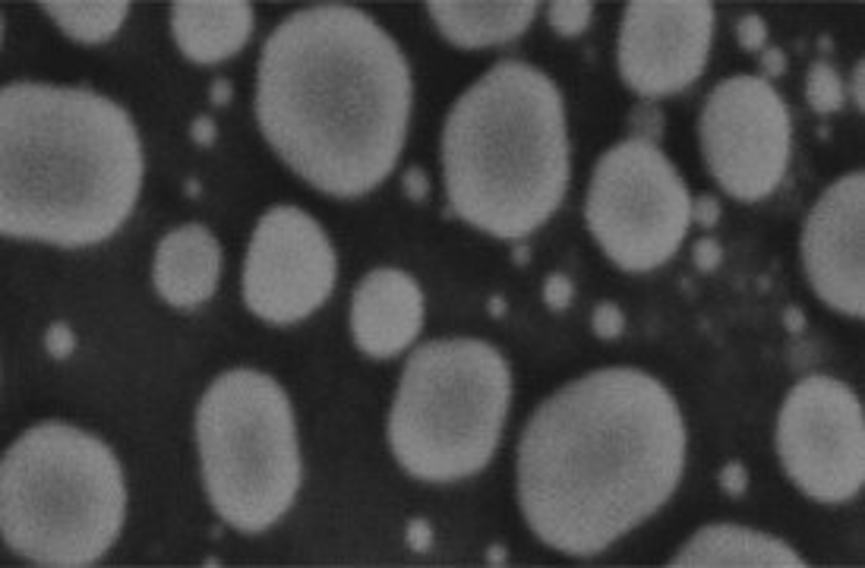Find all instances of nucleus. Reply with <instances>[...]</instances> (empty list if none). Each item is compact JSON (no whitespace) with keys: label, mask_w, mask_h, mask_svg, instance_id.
<instances>
[{"label":"nucleus","mask_w":865,"mask_h":568,"mask_svg":"<svg viewBox=\"0 0 865 568\" xmlns=\"http://www.w3.org/2000/svg\"><path fill=\"white\" fill-rule=\"evenodd\" d=\"M686 471V420L651 372L610 367L550 395L518 442V505L547 547L598 556L647 522Z\"/></svg>","instance_id":"1"},{"label":"nucleus","mask_w":865,"mask_h":568,"mask_svg":"<svg viewBox=\"0 0 865 568\" xmlns=\"http://www.w3.org/2000/svg\"><path fill=\"white\" fill-rule=\"evenodd\" d=\"M256 120L278 158L316 190L363 197L395 171L408 139V57L357 7L297 10L263 44Z\"/></svg>","instance_id":"2"},{"label":"nucleus","mask_w":865,"mask_h":568,"mask_svg":"<svg viewBox=\"0 0 865 568\" xmlns=\"http://www.w3.org/2000/svg\"><path fill=\"white\" fill-rule=\"evenodd\" d=\"M143 146L117 102L76 86L10 83L0 92V231L92 246L130 219Z\"/></svg>","instance_id":"3"},{"label":"nucleus","mask_w":865,"mask_h":568,"mask_svg":"<svg viewBox=\"0 0 865 568\" xmlns=\"http://www.w3.org/2000/svg\"><path fill=\"white\" fill-rule=\"evenodd\" d=\"M443 171L452 215L503 241L534 234L569 187L559 86L525 61L489 66L445 117Z\"/></svg>","instance_id":"4"},{"label":"nucleus","mask_w":865,"mask_h":568,"mask_svg":"<svg viewBox=\"0 0 865 568\" xmlns=\"http://www.w3.org/2000/svg\"><path fill=\"white\" fill-rule=\"evenodd\" d=\"M124 515V471L112 449L86 430L39 423L3 455V540L35 566L98 562L120 537Z\"/></svg>","instance_id":"5"},{"label":"nucleus","mask_w":865,"mask_h":568,"mask_svg":"<svg viewBox=\"0 0 865 568\" xmlns=\"http://www.w3.org/2000/svg\"><path fill=\"white\" fill-rule=\"evenodd\" d=\"M511 376L499 350L477 338H440L411 354L389 414V445L418 481L481 474L509 414Z\"/></svg>","instance_id":"6"},{"label":"nucleus","mask_w":865,"mask_h":568,"mask_svg":"<svg viewBox=\"0 0 865 568\" xmlns=\"http://www.w3.org/2000/svg\"><path fill=\"white\" fill-rule=\"evenodd\" d=\"M202 483L224 525L263 534L288 512L300 477L297 423L285 389L260 370L222 372L197 411Z\"/></svg>","instance_id":"7"},{"label":"nucleus","mask_w":865,"mask_h":568,"mask_svg":"<svg viewBox=\"0 0 865 568\" xmlns=\"http://www.w3.org/2000/svg\"><path fill=\"white\" fill-rule=\"evenodd\" d=\"M584 221L610 263L622 272H651L686 241L692 197L657 143L629 136L600 155Z\"/></svg>","instance_id":"8"},{"label":"nucleus","mask_w":865,"mask_h":568,"mask_svg":"<svg viewBox=\"0 0 865 568\" xmlns=\"http://www.w3.org/2000/svg\"><path fill=\"white\" fill-rule=\"evenodd\" d=\"M777 455L809 499H853L865 481L863 401L841 379H799L777 417Z\"/></svg>","instance_id":"9"},{"label":"nucleus","mask_w":865,"mask_h":568,"mask_svg":"<svg viewBox=\"0 0 865 568\" xmlns=\"http://www.w3.org/2000/svg\"><path fill=\"white\" fill-rule=\"evenodd\" d=\"M698 133L708 171L739 202L771 197L790 168V111L761 76L742 73L710 88Z\"/></svg>","instance_id":"10"},{"label":"nucleus","mask_w":865,"mask_h":568,"mask_svg":"<svg viewBox=\"0 0 865 568\" xmlns=\"http://www.w3.org/2000/svg\"><path fill=\"white\" fill-rule=\"evenodd\" d=\"M338 260L326 231L297 206H275L260 219L244 263V301L272 326L307 319L329 301Z\"/></svg>","instance_id":"11"},{"label":"nucleus","mask_w":865,"mask_h":568,"mask_svg":"<svg viewBox=\"0 0 865 568\" xmlns=\"http://www.w3.org/2000/svg\"><path fill=\"white\" fill-rule=\"evenodd\" d=\"M714 7L705 0H635L620 25V76L642 98L688 88L708 64Z\"/></svg>","instance_id":"12"},{"label":"nucleus","mask_w":865,"mask_h":568,"mask_svg":"<svg viewBox=\"0 0 865 568\" xmlns=\"http://www.w3.org/2000/svg\"><path fill=\"white\" fill-rule=\"evenodd\" d=\"M865 177L850 171L815 202L802 231L805 275L824 304L865 316Z\"/></svg>","instance_id":"13"},{"label":"nucleus","mask_w":865,"mask_h":568,"mask_svg":"<svg viewBox=\"0 0 865 568\" xmlns=\"http://www.w3.org/2000/svg\"><path fill=\"white\" fill-rule=\"evenodd\" d=\"M423 326L421 284L401 269H373L351 297V335L367 357H395Z\"/></svg>","instance_id":"14"},{"label":"nucleus","mask_w":865,"mask_h":568,"mask_svg":"<svg viewBox=\"0 0 865 568\" xmlns=\"http://www.w3.org/2000/svg\"><path fill=\"white\" fill-rule=\"evenodd\" d=\"M222 278V246L202 224H180L156 246L152 282L158 297L178 309L205 304Z\"/></svg>","instance_id":"15"},{"label":"nucleus","mask_w":865,"mask_h":568,"mask_svg":"<svg viewBox=\"0 0 865 568\" xmlns=\"http://www.w3.org/2000/svg\"><path fill=\"white\" fill-rule=\"evenodd\" d=\"M171 32L180 54L193 64H222L234 57L253 32V7L244 0H178Z\"/></svg>","instance_id":"16"},{"label":"nucleus","mask_w":865,"mask_h":568,"mask_svg":"<svg viewBox=\"0 0 865 568\" xmlns=\"http://www.w3.org/2000/svg\"><path fill=\"white\" fill-rule=\"evenodd\" d=\"M673 568H802V556L771 534L739 525L702 527L686 547L673 556Z\"/></svg>","instance_id":"17"},{"label":"nucleus","mask_w":865,"mask_h":568,"mask_svg":"<svg viewBox=\"0 0 865 568\" xmlns=\"http://www.w3.org/2000/svg\"><path fill=\"white\" fill-rule=\"evenodd\" d=\"M445 42L458 48H489L518 39L537 17L534 0H503V3H465V0H433L426 3Z\"/></svg>","instance_id":"18"},{"label":"nucleus","mask_w":865,"mask_h":568,"mask_svg":"<svg viewBox=\"0 0 865 568\" xmlns=\"http://www.w3.org/2000/svg\"><path fill=\"white\" fill-rule=\"evenodd\" d=\"M45 7V13L67 32L73 42L80 44H102L117 35V29L124 25L130 3L127 0H98V3H70V0H45L39 3Z\"/></svg>","instance_id":"19"},{"label":"nucleus","mask_w":865,"mask_h":568,"mask_svg":"<svg viewBox=\"0 0 865 568\" xmlns=\"http://www.w3.org/2000/svg\"><path fill=\"white\" fill-rule=\"evenodd\" d=\"M805 98L819 114H834L846 105V83L841 80L837 66L827 61H815L805 76Z\"/></svg>","instance_id":"20"},{"label":"nucleus","mask_w":865,"mask_h":568,"mask_svg":"<svg viewBox=\"0 0 865 568\" xmlns=\"http://www.w3.org/2000/svg\"><path fill=\"white\" fill-rule=\"evenodd\" d=\"M594 17V3L588 0H556L550 3V25L562 39H576L581 35Z\"/></svg>","instance_id":"21"},{"label":"nucleus","mask_w":865,"mask_h":568,"mask_svg":"<svg viewBox=\"0 0 865 568\" xmlns=\"http://www.w3.org/2000/svg\"><path fill=\"white\" fill-rule=\"evenodd\" d=\"M629 127H632V136L635 139H647V143H654L661 130H664V114L661 108H654V105H639V108L632 111V117H629Z\"/></svg>","instance_id":"22"},{"label":"nucleus","mask_w":865,"mask_h":568,"mask_svg":"<svg viewBox=\"0 0 865 568\" xmlns=\"http://www.w3.org/2000/svg\"><path fill=\"white\" fill-rule=\"evenodd\" d=\"M591 328L594 335L603 338V341H613L620 338L622 328H625V316L616 304H598L594 306V316H591Z\"/></svg>","instance_id":"23"},{"label":"nucleus","mask_w":865,"mask_h":568,"mask_svg":"<svg viewBox=\"0 0 865 568\" xmlns=\"http://www.w3.org/2000/svg\"><path fill=\"white\" fill-rule=\"evenodd\" d=\"M736 39H739V44L746 51H761L764 42H768V22L761 20V17H755V13L742 17V20L736 22Z\"/></svg>","instance_id":"24"},{"label":"nucleus","mask_w":865,"mask_h":568,"mask_svg":"<svg viewBox=\"0 0 865 568\" xmlns=\"http://www.w3.org/2000/svg\"><path fill=\"white\" fill-rule=\"evenodd\" d=\"M572 297H576V287H572V282H569L566 275H559V272L547 275V282H544V301H547L550 309H556V313L569 309Z\"/></svg>","instance_id":"25"},{"label":"nucleus","mask_w":865,"mask_h":568,"mask_svg":"<svg viewBox=\"0 0 865 568\" xmlns=\"http://www.w3.org/2000/svg\"><path fill=\"white\" fill-rule=\"evenodd\" d=\"M45 350L54 357V360H67L70 354L76 350V335H73V328H70L67 323H54L45 335Z\"/></svg>","instance_id":"26"},{"label":"nucleus","mask_w":865,"mask_h":568,"mask_svg":"<svg viewBox=\"0 0 865 568\" xmlns=\"http://www.w3.org/2000/svg\"><path fill=\"white\" fill-rule=\"evenodd\" d=\"M720 490H724L727 496H732V499L746 496V490H749V471H746L742 461L724 464V471H720Z\"/></svg>","instance_id":"27"},{"label":"nucleus","mask_w":865,"mask_h":568,"mask_svg":"<svg viewBox=\"0 0 865 568\" xmlns=\"http://www.w3.org/2000/svg\"><path fill=\"white\" fill-rule=\"evenodd\" d=\"M692 260H695V265L702 272H714L720 265V260H724V250H720V243L714 241V238H698V241L692 243Z\"/></svg>","instance_id":"28"},{"label":"nucleus","mask_w":865,"mask_h":568,"mask_svg":"<svg viewBox=\"0 0 865 568\" xmlns=\"http://www.w3.org/2000/svg\"><path fill=\"white\" fill-rule=\"evenodd\" d=\"M404 540L414 553H430L433 549V525L426 518H414L408 522V530H404Z\"/></svg>","instance_id":"29"},{"label":"nucleus","mask_w":865,"mask_h":568,"mask_svg":"<svg viewBox=\"0 0 865 568\" xmlns=\"http://www.w3.org/2000/svg\"><path fill=\"white\" fill-rule=\"evenodd\" d=\"M692 221L695 224H702V228H714L717 221H720V202L714 197H698L692 199Z\"/></svg>","instance_id":"30"},{"label":"nucleus","mask_w":865,"mask_h":568,"mask_svg":"<svg viewBox=\"0 0 865 568\" xmlns=\"http://www.w3.org/2000/svg\"><path fill=\"white\" fill-rule=\"evenodd\" d=\"M758 64H761V80L771 83V80H780L787 73V54L780 48H768V51H761Z\"/></svg>","instance_id":"31"},{"label":"nucleus","mask_w":865,"mask_h":568,"mask_svg":"<svg viewBox=\"0 0 865 568\" xmlns=\"http://www.w3.org/2000/svg\"><path fill=\"white\" fill-rule=\"evenodd\" d=\"M404 197L411 202H426L430 197V180H426V171L423 168H408L404 175Z\"/></svg>","instance_id":"32"},{"label":"nucleus","mask_w":865,"mask_h":568,"mask_svg":"<svg viewBox=\"0 0 865 568\" xmlns=\"http://www.w3.org/2000/svg\"><path fill=\"white\" fill-rule=\"evenodd\" d=\"M190 136H193L197 146H212V143H215V120L200 114V117L193 120V127H190Z\"/></svg>","instance_id":"33"},{"label":"nucleus","mask_w":865,"mask_h":568,"mask_svg":"<svg viewBox=\"0 0 865 568\" xmlns=\"http://www.w3.org/2000/svg\"><path fill=\"white\" fill-rule=\"evenodd\" d=\"M209 98H212L215 108H224V105L231 102V83H228V80H215V83H212V92H209Z\"/></svg>","instance_id":"34"},{"label":"nucleus","mask_w":865,"mask_h":568,"mask_svg":"<svg viewBox=\"0 0 865 568\" xmlns=\"http://www.w3.org/2000/svg\"><path fill=\"white\" fill-rule=\"evenodd\" d=\"M865 66L863 64H856V70H853V98H856V105L863 108L865 105Z\"/></svg>","instance_id":"35"},{"label":"nucleus","mask_w":865,"mask_h":568,"mask_svg":"<svg viewBox=\"0 0 865 568\" xmlns=\"http://www.w3.org/2000/svg\"><path fill=\"white\" fill-rule=\"evenodd\" d=\"M783 323H787V328H790V332H797V335H802V328H805V319H802V309H797V306H790V309H787V316H783Z\"/></svg>","instance_id":"36"},{"label":"nucleus","mask_w":865,"mask_h":568,"mask_svg":"<svg viewBox=\"0 0 865 568\" xmlns=\"http://www.w3.org/2000/svg\"><path fill=\"white\" fill-rule=\"evenodd\" d=\"M487 562H489V566H506V562H509V549H506V547H489L487 549Z\"/></svg>","instance_id":"37"},{"label":"nucleus","mask_w":865,"mask_h":568,"mask_svg":"<svg viewBox=\"0 0 865 568\" xmlns=\"http://www.w3.org/2000/svg\"><path fill=\"white\" fill-rule=\"evenodd\" d=\"M528 256H531V250L521 243V246H515V265H525L528 263Z\"/></svg>","instance_id":"38"},{"label":"nucleus","mask_w":865,"mask_h":568,"mask_svg":"<svg viewBox=\"0 0 865 568\" xmlns=\"http://www.w3.org/2000/svg\"><path fill=\"white\" fill-rule=\"evenodd\" d=\"M489 313H493V316H503V313H506V301H503V297H493V301H489Z\"/></svg>","instance_id":"39"},{"label":"nucleus","mask_w":865,"mask_h":568,"mask_svg":"<svg viewBox=\"0 0 865 568\" xmlns=\"http://www.w3.org/2000/svg\"><path fill=\"white\" fill-rule=\"evenodd\" d=\"M187 193H190V197H200V183H197V180H187Z\"/></svg>","instance_id":"40"}]
</instances>
